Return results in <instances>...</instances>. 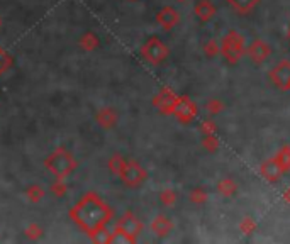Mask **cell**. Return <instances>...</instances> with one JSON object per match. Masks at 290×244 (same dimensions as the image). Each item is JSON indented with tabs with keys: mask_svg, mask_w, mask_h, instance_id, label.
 I'll list each match as a JSON object with an SVG mask.
<instances>
[{
	"mask_svg": "<svg viewBox=\"0 0 290 244\" xmlns=\"http://www.w3.org/2000/svg\"><path fill=\"white\" fill-rule=\"evenodd\" d=\"M177 2H182L183 4V2H187V0H177Z\"/></svg>",
	"mask_w": 290,
	"mask_h": 244,
	"instance_id": "cell-34",
	"label": "cell"
},
{
	"mask_svg": "<svg viewBox=\"0 0 290 244\" xmlns=\"http://www.w3.org/2000/svg\"><path fill=\"white\" fill-rule=\"evenodd\" d=\"M177 99H178V95L175 94V92L165 86V88H161L155 95V99H153V105H155L161 114L170 115V114H173V109H175Z\"/></svg>",
	"mask_w": 290,
	"mask_h": 244,
	"instance_id": "cell-8",
	"label": "cell"
},
{
	"mask_svg": "<svg viewBox=\"0 0 290 244\" xmlns=\"http://www.w3.org/2000/svg\"><path fill=\"white\" fill-rule=\"evenodd\" d=\"M190 202L195 203V205H202V203L207 202V193L202 188H193L190 192Z\"/></svg>",
	"mask_w": 290,
	"mask_h": 244,
	"instance_id": "cell-25",
	"label": "cell"
},
{
	"mask_svg": "<svg viewBox=\"0 0 290 244\" xmlns=\"http://www.w3.org/2000/svg\"><path fill=\"white\" fill-rule=\"evenodd\" d=\"M177 193L173 192V190H163L160 193V200L163 205H166V207H173L177 203Z\"/></svg>",
	"mask_w": 290,
	"mask_h": 244,
	"instance_id": "cell-24",
	"label": "cell"
},
{
	"mask_svg": "<svg viewBox=\"0 0 290 244\" xmlns=\"http://www.w3.org/2000/svg\"><path fill=\"white\" fill-rule=\"evenodd\" d=\"M268 76L278 90L288 92L290 90V61L282 59L278 65H275L273 68L270 70Z\"/></svg>",
	"mask_w": 290,
	"mask_h": 244,
	"instance_id": "cell-7",
	"label": "cell"
},
{
	"mask_svg": "<svg viewBox=\"0 0 290 244\" xmlns=\"http://www.w3.org/2000/svg\"><path fill=\"white\" fill-rule=\"evenodd\" d=\"M202 146L209 152H216L219 149V139L214 134H206L202 137Z\"/></svg>",
	"mask_w": 290,
	"mask_h": 244,
	"instance_id": "cell-22",
	"label": "cell"
},
{
	"mask_svg": "<svg viewBox=\"0 0 290 244\" xmlns=\"http://www.w3.org/2000/svg\"><path fill=\"white\" fill-rule=\"evenodd\" d=\"M2 61H7V54H4V51L0 49V71L5 68V65H2Z\"/></svg>",
	"mask_w": 290,
	"mask_h": 244,
	"instance_id": "cell-31",
	"label": "cell"
},
{
	"mask_svg": "<svg viewBox=\"0 0 290 244\" xmlns=\"http://www.w3.org/2000/svg\"><path fill=\"white\" fill-rule=\"evenodd\" d=\"M287 39H288V43H290V25H288V33H287Z\"/></svg>",
	"mask_w": 290,
	"mask_h": 244,
	"instance_id": "cell-33",
	"label": "cell"
},
{
	"mask_svg": "<svg viewBox=\"0 0 290 244\" xmlns=\"http://www.w3.org/2000/svg\"><path fill=\"white\" fill-rule=\"evenodd\" d=\"M197 114H198V109H197L195 102L190 100L185 95L178 97L175 109H173V115L177 117L178 122H182V124H188V122H192L193 119H195Z\"/></svg>",
	"mask_w": 290,
	"mask_h": 244,
	"instance_id": "cell-6",
	"label": "cell"
},
{
	"mask_svg": "<svg viewBox=\"0 0 290 244\" xmlns=\"http://www.w3.org/2000/svg\"><path fill=\"white\" fill-rule=\"evenodd\" d=\"M41 234H43V229H41L39 226H36V224H33V226H29L27 229H25V236H29L33 239H38Z\"/></svg>",
	"mask_w": 290,
	"mask_h": 244,
	"instance_id": "cell-29",
	"label": "cell"
},
{
	"mask_svg": "<svg viewBox=\"0 0 290 244\" xmlns=\"http://www.w3.org/2000/svg\"><path fill=\"white\" fill-rule=\"evenodd\" d=\"M206 109L209 114H212V115H216L219 114L221 110H224V104L219 99H212V100H209L207 102V105H206Z\"/></svg>",
	"mask_w": 290,
	"mask_h": 244,
	"instance_id": "cell-27",
	"label": "cell"
},
{
	"mask_svg": "<svg viewBox=\"0 0 290 244\" xmlns=\"http://www.w3.org/2000/svg\"><path fill=\"white\" fill-rule=\"evenodd\" d=\"M246 54L251 63L254 65H262L265 63L270 56H272V48H270L268 43H265L262 39H254L251 46L246 49Z\"/></svg>",
	"mask_w": 290,
	"mask_h": 244,
	"instance_id": "cell-9",
	"label": "cell"
},
{
	"mask_svg": "<svg viewBox=\"0 0 290 244\" xmlns=\"http://www.w3.org/2000/svg\"><path fill=\"white\" fill-rule=\"evenodd\" d=\"M173 229V222L168 219L166 216H156L155 219H153V222H151V231L156 234V236H166V234H170V231Z\"/></svg>",
	"mask_w": 290,
	"mask_h": 244,
	"instance_id": "cell-14",
	"label": "cell"
},
{
	"mask_svg": "<svg viewBox=\"0 0 290 244\" xmlns=\"http://www.w3.org/2000/svg\"><path fill=\"white\" fill-rule=\"evenodd\" d=\"M282 198H283L285 203H288V205H290V188H287V190L283 192V197Z\"/></svg>",
	"mask_w": 290,
	"mask_h": 244,
	"instance_id": "cell-32",
	"label": "cell"
},
{
	"mask_svg": "<svg viewBox=\"0 0 290 244\" xmlns=\"http://www.w3.org/2000/svg\"><path fill=\"white\" fill-rule=\"evenodd\" d=\"M51 190L56 197H63L65 192H66V183H65V178H56L54 183L51 185Z\"/></svg>",
	"mask_w": 290,
	"mask_h": 244,
	"instance_id": "cell-28",
	"label": "cell"
},
{
	"mask_svg": "<svg viewBox=\"0 0 290 244\" xmlns=\"http://www.w3.org/2000/svg\"><path fill=\"white\" fill-rule=\"evenodd\" d=\"M124 163H126L124 158L119 156V155H115V156H112V160L109 161V168L115 173V175H119L121 170H122V166H124Z\"/></svg>",
	"mask_w": 290,
	"mask_h": 244,
	"instance_id": "cell-26",
	"label": "cell"
},
{
	"mask_svg": "<svg viewBox=\"0 0 290 244\" xmlns=\"http://www.w3.org/2000/svg\"><path fill=\"white\" fill-rule=\"evenodd\" d=\"M217 192L221 193L222 197H233L236 195L238 185L233 178H222V180L217 183Z\"/></svg>",
	"mask_w": 290,
	"mask_h": 244,
	"instance_id": "cell-17",
	"label": "cell"
},
{
	"mask_svg": "<svg viewBox=\"0 0 290 244\" xmlns=\"http://www.w3.org/2000/svg\"><path fill=\"white\" fill-rule=\"evenodd\" d=\"M97 120L102 127H112L117 122V114L114 109H102L97 114Z\"/></svg>",
	"mask_w": 290,
	"mask_h": 244,
	"instance_id": "cell-18",
	"label": "cell"
},
{
	"mask_svg": "<svg viewBox=\"0 0 290 244\" xmlns=\"http://www.w3.org/2000/svg\"><path fill=\"white\" fill-rule=\"evenodd\" d=\"M141 56L144 58L150 65H161L168 56H170V49L163 43L160 38L153 36L141 46Z\"/></svg>",
	"mask_w": 290,
	"mask_h": 244,
	"instance_id": "cell-4",
	"label": "cell"
},
{
	"mask_svg": "<svg viewBox=\"0 0 290 244\" xmlns=\"http://www.w3.org/2000/svg\"><path fill=\"white\" fill-rule=\"evenodd\" d=\"M119 176L127 187H139L141 183L146 180L148 173L137 161H126L119 173Z\"/></svg>",
	"mask_w": 290,
	"mask_h": 244,
	"instance_id": "cell-5",
	"label": "cell"
},
{
	"mask_svg": "<svg viewBox=\"0 0 290 244\" xmlns=\"http://www.w3.org/2000/svg\"><path fill=\"white\" fill-rule=\"evenodd\" d=\"M193 12H195L197 19L202 20V22H209L211 19H214V15L217 14V9L211 0H198L193 7Z\"/></svg>",
	"mask_w": 290,
	"mask_h": 244,
	"instance_id": "cell-13",
	"label": "cell"
},
{
	"mask_svg": "<svg viewBox=\"0 0 290 244\" xmlns=\"http://www.w3.org/2000/svg\"><path fill=\"white\" fill-rule=\"evenodd\" d=\"M275 161L278 163L280 170L283 173H288L290 171V146L285 144L278 149L277 156H275Z\"/></svg>",
	"mask_w": 290,
	"mask_h": 244,
	"instance_id": "cell-16",
	"label": "cell"
},
{
	"mask_svg": "<svg viewBox=\"0 0 290 244\" xmlns=\"http://www.w3.org/2000/svg\"><path fill=\"white\" fill-rule=\"evenodd\" d=\"M200 131H202V134H204V136H206V134H214V132H216V124H214L212 120L202 122Z\"/></svg>",
	"mask_w": 290,
	"mask_h": 244,
	"instance_id": "cell-30",
	"label": "cell"
},
{
	"mask_svg": "<svg viewBox=\"0 0 290 244\" xmlns=\"http://www.w3.org/2000/svg\"><path fill=\"white\" fill-rule=\"evenodd\" d=\"M117 229L122 232H126L127 236L136 239L139 236V232L142 231V222L132 212H126L124 216L119 219V222H117Z\"/></svg>",
	"mask_w": 290,
	"mask_h": 244,
	"instance_id": "cell-10",
	"label": "cell"
},
{
	"mask_svg": "<svg viewBox=\"0 0 290 244\" xmlns=\"http://www.w3.org/2000/svg\"><path fill=\"white\" fill-rule=\"evenodd\" d=\"M156 22L160 24L165 30H171L178 22H180V14H178L177 9H173V7H170V5H166V7H163L160 12H158Z\"/></svg>",
	"mask_w": 290,
	"mask_h": 244,
	"instance_id": "cell-11",
	"label": "cell"
},
{
	"mask_svg": "<svg viewBox=\"0 0 290 244\" xmlns=\"http://www.w3.org/2000/svg\"><path fill=\"white\" fill-rule=\"evenodd\" d=\"M259 175H262L267 181L275 183L282 178L283 171L280 170V166H278V163L275 161V158H272V160H267L259 165Z\"/></svg>",
	"mask_w": 290,
	"mask_h": 244,
	"instance_id": "cell-12",
	"label": "cell"
},
{
	"mask_svg": "<svg viewBox=\"0 0 290 244\" xmlns=\"http://www.w3.org/2000/svg\"><path fill=\"white\" fill-rule=\"evenodd\" d=\"M244 53H246V41H244V36L239 34L238 30H229L221 39V54L229 65H236Z\"/></svg>",
	"mask_w": 290,
	"mask_h": 244,
	"instance_id": "cell-3",
	"label": "cell"
},
{
	"mask_svg": "<svg viewBox=\"0 0 290 244\" xmlns=\"http://www.w3.org/2000/svg\"><path fill=\"white\" fill-rule=\"evenodd\" d=\"M80 46L83 49L86 51H92V49H95L97 46H99V38L94 34V33H86L81 36V39H80Z\"/></svg>",
	"mask_w": 290,
	"mask_h": 244,
	"instance_id": "cell-19",
	"label": "cell"
},
{
	"mask_svg": "<svg viewBox=\"0 0 290 244\" xmlns=\"http://www.w3.org/2000/svg\"><path fill=\"white\" fill-rule=\"evenodd\" d=\"M44 166L48 168L56 178H66L76 168V161L75 158L71 156V152L63 149V147H58V149H54L46 158Z\"/></svg>",
	"mask_w": 290,
	"mask_h": 244,
	"instance_id": "cell-2",
	"label": "cell"
},
{
	"mask_svg": "<svg viewBox=\"0 0 290 244\" xmlns=\"http://www.w3.org/2000/svg\"><path fill=\"white\" fill-rule=\"evenodd\" d=\"M0 24H2V20H0Z\"/></svg>",
	"mask_w": 290,
	"mask_h": 244,
	"instance_id": "cell-35",
	"label": "cell"
},
{
	"mask_svg": "<svg viewBox=\"0 0 290 244\" xmlns=\"http://www.w3.org/2000/svg\"><path fill=\"white\" fill-rule=\"evenodd\" d=\"M70 216L76 226L83 229L89 236H97L112 219V208L95 192H89L71 208Z\"/></svg>",
	"mask_w": 290,
	"mask_h": 244,
	"instance_id": "cell-1",
	"label": "cell"
},
{
	"mask_svg": "<svg viewBox=\"0 0 290 244\" xmlns=\"http://www.w3.org/2000/svg\"><path fill=\"white\" fill-rule=\"evenodd\" d=\"M239 231H241L244 236H249V234L256 231V222H254L251 217H243V221L239 222Z\"/></svg>",
	"mask_w": 290,
	"mask_h": 244,
	"instance_id": "cell-23",
	"label": "cell"
},
{
	"mask_svg": "<svg viewBox=\"0 0 290 244\" xmlns=\"http://www.w3.org/2000/svg\"><path fill=\"white\" fill-rule=\"evenodd\" d=\"M25 195H27V198L31 202L38 203L41 198L44 197V188L41 185H31L27 190H25Z\"/></svg>",
	"mask_w": 290,
	"mask_h": 244,
	"instance_id": "cell-21",
	"label": "cell"
},
{
	"mask_svg": "<svg viewBox=\"0 0 290 244\" xmlns=\"http://www.w3.org/2000/svg\"><path fill=\"white\" fill-rule=\"evenodd\" d=\"M204 53L209 58H216L217 54H221V43L216 39H209L206 44H204Z\"/></svg>",
	"mask_w": 290,
	"mask_h": 244,
	"instance_id": "cell-20",
	"label": "cell"
},
{
	"mask_svg": "<svg viewBox=\"0 0 290 244\" xmlns=\"http://www.w3.org/2000/svg\"><path fill=\"white\" fill-rule=\"evenodd\" d=\"M227 4L231 5L238 14L248 15L249 12H253L254 7L259 4V0H227Z\"/></svg>",
	"mask_w": 290,
	"mask_h": 244,
	"instance_id": "cell-15",
	"label": "cell"
}]
</instances>
